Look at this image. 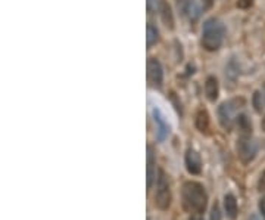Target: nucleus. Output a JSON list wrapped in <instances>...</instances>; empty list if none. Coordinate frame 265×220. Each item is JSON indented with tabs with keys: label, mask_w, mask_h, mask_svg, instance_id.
Returning a JSON list of instances; mask_svg holds the SVG:
<instances>
[{
	"label": "nucleus",
	"mask_w": 265,
	"mask_h": 220,
	"mask_svg": "<svg viewBox=\"0 0 265 220\" xmlns=\"http://www.w3.org/2000/svg\"><path fill=\"white\" fill-rule=\"evenodd\" d=\"M202 3H203V9H210L212 6V0H202Z\"/></svg>",
	"instance_id": "24"
},
{
	"label": "nucleus",
	"mask_w": 265,
	"mask_h": 220,
	"mask_svg": "<svg viewBox=\"0 0 265 220\" xmlns=\"http://www.w3.org/2000/svg\"><path fill=\"white\" fill-rule=\"evenodd\" d=\"M258 207H259V211H261V214H262V219L265 220V197H264V198H261V200H259V204H258Z\"/></svg>",
	"instance_id": "23"
},
{
	"label": "nucleus",
	"mask_w": 265,
	"mask_h": 220,
	"mask_svg": "<svg viewBox=\"0 0 265 220\" xmlns=\"http://www.w3.org/2000/svg\"><path fill=\"white\" fill-rule=\"evenodd\" d=\"M189 220H203V219L200 217V214H193V216H192V217H190Z\"/></svg>",
	"instance_id": "25"
},
{
	"label": "nucleus",
	"mask_w": 265,
	"mask_h": 220,
	"mask_svg": "<svg viewBox=\"0 0 265 220\" xmlns=\"http://www.w3.org/2000/svg\"><path fill=\"white\" fill-rule=\"evenodd\" d=\"M146 41H148V47H152L159 41V31L152 24H149L146 28Z\"/></svg>",
	"instance_id": "15"
},
{
	"label": "nucleus",
	"mask_w": 265,
	"mask_h": 220,
	"mask_svg": "<svg viewBox=\"0 0 265 220\" xmlns=\"http://www.w3.org/2000/svg\"><path fill=\"white\" fill-rule=\"evenodd\" d=\"M177 6H179V11L184 16H189L190 21L197 19V16L200 14L197 6H196L195 0H177Z\"/></svg>",
	"instance_id": "9"
},
{
	"label": "nucleus",
	"mask_w": 265,
	"mask_h": 220,
	"mask_svg": "<svg viewBox=\"0 0 265 220\" xmlns=\"http://www.w3.org/2000/svg\"><path fill=\"white\" fill-rule=\"evenodd\" d=\"M224 40V26L215 18H210L202 30V47L208 52H215L221 47Z\"/></svg>",
	"instance_id": "2"
},
{
	"label": "nucleus",
	"mask_w": 265,
	"mask_h": 220,
	"mask_svg": "<svg viewBox=\"0 0 265 220\" xmlns=\"http://www.w3.org/2000/svg\"><path fill=\"white\" fill-rule=\"evenodd\" d=\"M262 99H264V104H265V83L264 86H262Z\"/></svg>",
	"instance_id": "26"
},
{
	"label": "nucleus",
	"mask_w": 265,
	"mask_h": 220,
	"mask_svg": "<svg viewBox=\"0 0 265 220\" xmlns=\"http://www.w3.org/2000/svg\"><path fill=\"white\" fill-rule=\"evenodd\" d=\"M182 204L187 213L202 214L208 206V193L199 182H184L182 188Z\"/></svg>",
	"instance_id": "1"
},
{
	"label": "nucleus",
	"mask_w": 265,
	"mask_h": 220,
	"mask_svg": "<svg viewBox=\"0 0 265 220\" xmlns=\"http://www.w3.org/2000/svg\"><path fill=\"white\" fill-rule=\"evenodd\" d=\"M218 93H220L218 80L214 76H210L205 82V95H207L210 102H215L218 99Z\"/></svg>",
	"instance_id": "13"
},
{
	"label": "nucleus",
	"mask_w": 265,
	"mask_h": 220,
	"mask_svg": "<svg viewBox=\"0 0 265 220\" xmlns=\"http://www.w3.org/2000/svg\"><path fill=\"white\" fill-rule=\"evenodd\" d=\"M196 129L203 133V135H210V129H211V120H210V114L207 110H199L197 114H196Z\"/></svg>",
	"instance_id": "12"
},
{
	"label": "nucleus",
	"mask_w": 265,
	"mask_h": 220,
	"mask_svg": "<svg viewBox=\"0 0 265 220\" xmlns=\"http://www.w3.org/2000/svg\"><path fill=\"white\" fill-rule=\"evenodd\" d=\"M245 104V101L240 97V99H230L227 102H223L218 108V120L220 124L225 132H230L234 126L236 121V115H238V111L242 108V105Z\"/></svg>",
	"instance_id": "3"
},
{
	"label": "nucleus",
	"mask_w": 265,
	"mask_h": 220,
	"mask_svg": "<svg viewBox=\"0 0 265 220\" xmlns=\"http://www.w3.org/2000/svg\"><path fill=\"white\" fill-rule=\"evenodd\" d=\"M210 220H221V210H220V206H218L217 203L211 208Z\"/></svg>",
	"instance_id": "19"
},
{
	"label": "nucleus",
	"mask_w": 265,
	"mask_h": 220,
	"mask_svg": "<svg viewBox=\"0 0 265 220\" xmlns=\"http://www.w3.org/2000/svg\"><path fill=\"white\" fill-rule=\"evenodd\" d=\"M236 151H238L239 160L243 164H249L255 160V157L258 154V145L251 138V135H240L238 143H236Z\"/></svg>",
	"instance_id": "5"
},
{
	"label": "nucleus",
	"mask_w": 265,
	"mask_h": 220,
	"mask_svg": "<svg viewBox=\"0 0 265 220\" xmlns=\"http://www.w3.org/2000/svg\"><path fill=\"white\" fill-rule=\"evenodd\" d=\"M172 195H171V185L167 173L161 168L158 173V182H156V193H155V206L159 210L165 211L171 206Z\"/></svg>",
	"instance_id": "4"
},
{
	"label": "nucleus",
	"mask_w": 265,
	"mask_h": 220,
	"mask_svg": "<svg viewBox=\"0 0 265 220\" xmlns=\"http://www.w3.org/2000/svg\"><path fill=\"white\" fill-rule=\"evenodd\" d=\"M224 210L227 213V217L230 220H236L239 214L238 200L233 193H225L224 195Z\"/></svg>",
	"instance_id": "11"
},
{
	"label": "nucleus",
	"mask_w": 265,
	"mask_h": 220,
	"mask_svg": "<svg viewBox=\"0 0 265 220\" xmlns=\"http://www.w3.org/2000/svg\"><path fill=\"white\" fill-rule=\"evenodd\" d=\"M251 220H256V219H255V217H252V219Z\"/></svg>",
	"instance_id": "28"
},
{
	"label": "nucleus",
	"mask_w": 265,
	"mask_h": 220,
	"mask_svg": "<svg viewBox=\"0 0 265 220\" xmlns=\"http://www.w3.org/2000/svg\"><path fill=\"white\" fill-rule=\"evenodd\" d=\"M155 175H156V155H155L154 146H148V168H146V178H148V189L152 188L155 180Z\"/></svg>",
	"instance_id": "8"
},
{
	"label": "nucleus",
	"mask_w": 265,
	"mask_h": 220,
	"mask_svg": "<svg viewBox=\"0 0 265 220\" xmlns=\"http://www.w3.org/2000/svg\"><path fill=\"white\" fill-rule=\"evenodd\" d=\"M236 123H238L239 130H240V133H242V135H251L252 124L246 115H239L238 118H236Z\"/></svg>",
	"instance_id": "16"
},
{
	"label": "nucleus",
	"mask_w": 265,
	"mask_h": 220,
	"mask_svg": "<svg viewBox=\"0 0 265 220\" xmlns=\"http://www.w3.org/2000/svg\"><path fill=\"white\" fill-rule=\"evenodd\" d=\"M161 6V0H148V11L151 14H155L156 11H159Z\"/></svg>",
	"instance_id": "20"
},
{
	"label": "nucleus",
	"mask_w": 265,
	"mask_h": 220,
	"mask_svg": "<svg viewBox=\"0 0 265 220\" xmlns=\"http://www.w3.org/2000/svg\"><path fill=\"white\" fill-rule=\"evenodd\" d=\"M162 82H164L162 65L159 64L158 59L149 58V61H148V83H149V86H152L155 89H161Z\"/></svg>",
	"instance_id": "6"
},
{
	"label": "nucleus",
	"mask_w": 265,
	"mask_h": 220,
	"mask_svg": "<svg viewBox=\"0 0 265 220\" xmlns=\"http://www.w3.org/2000/svg\"><path fill=\"white\" fill-rule=\"evenodd\" d=\"M261 127H262V130H264V132H265V117H264V118H262V123H261Z\"/></svg>",
	"instance_id": "27"
},
{
	"label": "nucleus",
	"mask_w": 265,
	"mask_h": 220,
	"mask_svg": "<svg viewBox=\"0 0 265 220\" xmlns=\"http://www.w3.org/2000/svg\"><path fill=\"white\" fill-rule=\"evenodd\" d=\"M258 189H259V192L265 195V172L262 173V176L259 178V182H258Z\"/></svg>",
	"instance_id": "22"
},
{
	"label": "nucleus",
	"mask_w": 265,
	"mask_h": 220,
	"mask_svg": "<svg viewBox=\"0 0 265 220\" xmlns=\"http://www.w3.org/2000/svg\"><path fill=\"white\" fill-rule=\"evenodd\" d=\"M184 161H186V168L190 175L197 176V175L202 173V158H200L199 152L195 151L193 148H189L186 151Z\"/></svg>",
	"instance_id": "7"
},
{
	"label": "nucleus",
	"mask_w": 265,
	"mask_h": 220,
	"mask_svg": "<svg viewBox=\"0 0 265 220\" xmlns=\"http://www.w3.org/2000/svg\"><path fill=\"white\" fill-rule=\"evenodd\" d=\"M238 76H239V68L236 67L234 61H231V62L227 65V68H225V77L234 82V80L238 79Z\"/></svg>",
	"instance_id": "17"
},
{
	"label": "nucleus",
	"mask_w": 265,
	"mask_h": 220,
	"mask_svg": "<svg viewBox=\"0 0 265 220\" xmlns=\"http://www.w3.org/2000/svg\"><path fill=\"white\" fill-rule=\"evenodd\" d=\"M253 5V0H238V8L240 9H249Z\"/></svg>",
	"instance_id": "21"
},
{
	"label": "nucleus",
	"mask_w": 265,
	"mask_h": 220,
	"mask_svg": "<svg viewBox=\"0 0 265 220\" xmlns=\"http://www.w3.org/2000/svg\"><path fill=\"white\" fill-rule=\"evenodd\" d=\"M159 15H161V19L162 22L167 26L169 30L174 28V16H172V12H171V6L168 5L165 0H161V6H159Z\"/></svg>",
	"instance_id": "14"
},
{
	"label": "nucleus",
	"mask_w": 265,
	"mask_h": 220,
	"mask_svg": "<svg viewBox=\"0 0 265 220\" xmlns=\"http://www.w3.org/2000/svg\"><path fill=\"white\" fill-rule=\"evenodd\" d=\"M262 104H264V102H262V95H261L259 92H255V95H253V105H255V110L258 111V112L264 108Z\"/></svg>",
	"instance_id": "18"
},
{
	"label": "nucleus",
	"mask_w": 265,
	"mask_h": 220,
	"mask_svg": "<svg viewBox=\"0 0 265 220\" xmlns=\"http://www.w3.org/2000/svg\"><path fill=\"white\" fill-rule=\"evenodd\" d=\"M154 120L156 126H158V129H156V139L159 142H162L169 135V126H168V123L164 120V117L161 115V112L158 110H154Z\"/></svg>",
	"instance_id": "10"
}]
</instances>
